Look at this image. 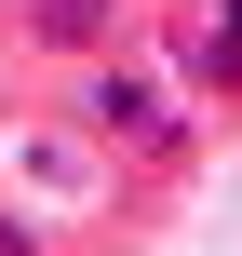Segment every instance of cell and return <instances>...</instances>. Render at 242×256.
<instances>
[{
    "mask_svg": "<svg viewBox=\"0 0 242 256\" xmlns=\"http://www.w3.org/2000/svg\"><path fill=\"white\" fill-rule=\"evenodd\" d=\"M27 27H40V40H54V54H94V40H108V27H121V0H40V14H27Z\"/></svg>",
    "mask_w": 242,
    "mask_h": 256,
    "instance_id": "3",
    "label": "cell"
},
{
    "mask_svg": "<svg viewBox=\"0 0 242 256\" xmlns=\"http://www.w3.org/2000/svg\"><path fill=\"white\" fill-rule=\"evenodd\" d=\"M0 256H27V230H13V202H0Z\"/></svg>",
    "mask_w": 242,
    "mask_h": 256,
    "instance_id": "4",
    "label": "cell"
},
{
    "mask_svg": "<svg viewBox=\"0 0 242 256\" xmlns=\"http://www.w3.org/2000/svg\"><path fill=\"white\" fill-rule=\"evenodd\" d=\"M0 189H27V216H108V148L81 122H13L0 135Z\"/></svg>",
    "mask_w": 242,
    "mask_h": 256,
    "instance_id": "1",
    "label": "cell"
},
{
    "mask_svg": "<svg viewBox=\"0 0 242 256\" xmlns=\"http://www.w3.org/2000/svg\"><path fill=\"white\" fill-rule=\"evenodd\" d=\"M67 122H81L94 148H189V108H175L162 68H94V81L67 94Z\"/></svg>",
    "mask_w": 242,
    "mask_h": 256,
    "instance_id": "2",
    "label": "cell"
}]
</instances>
